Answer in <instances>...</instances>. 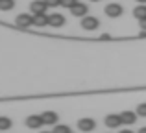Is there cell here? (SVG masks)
Listing matches in <instances>:
<instances>
[{"label": "cell", "mask_w": 146, "mask_h": 133, "mask_svg": "<svg viewBox=\"0 0 146 133\" xmlns=\"http://www.w3.org/2000/svg\"><path fill=\"white\" fill-rule=\"evenodd\" d=\"M104 13H106L107 17H111V19H117V17H120V15L124 13V7H122L120 4H117V2H111V4L106 6Z\"/></svg>", "instance_id": "1"}, {"label": "cell", "mask_w": 146, "mask_h": 133, "mask_svg": "<svg viewBox=\"0 0 146 133\" xmlns=\"http://www.w3.org/2000/svg\"><path fill=\"white\" fill-rule=\"evenodd\" d=\"M15 24H17L19 28H28V26L33 24V15H28V13L17 15V19H15Z\"/></svg>", "instance_id": "2"}, {"label": "cell", "mask_w": 146, "mask_h": 133, "mask_svg": "<svg viewBox=\"0 0 146 133\" xmlns=\"http://www.w3.org/2000/svg\"><path fill=\"white\" fill-rule=\"evenodd\" d=\"M100 26V21L96 17H93V15H87V17L82 19V28L83 30H96Z\"/></svg>", "instance_id": "3"}, {"label": "cell", "mask_w": 146, "mask_h": 133, "mask_svg": "<svg viewBox=\"0 0 146 133\" xmlns=\"http://www.w3.org/2000/svg\"><path fill=\"white\" fill-rule=\"evenodd\" d=\"M94 128H96L94 118H80V120H78V130H80V131L89 133V131H93Z\"/></svg>", "instance_id": "4"}, {"label": "cell", "mask_w": 146, "mask_h": 133, "mask_svg": "<svg viewBox=\"0 0 146 133\" xmlns=\"http://www.w3.org/2000/svg\"><path fill=\"white\" fill-rule=\"evenodd\" d=\"M87 11H89V7H87V4H82V2H76L74 6L70 7V13L74 15V17H87Z\"/></svg>", "instance_id": "5"}, {"label": "cell", "mask_w": 146, "mask_h": 133, "mask_svg": "<svg viewBox=\"0 0 146 133\" xmlns=\"http://www.w3.org/2000/svg\"><path fill=\"white\" fill-rule=\"evenodd\" d=\"M104 124H106L107 128H111V130H115V128H118L122 124V118H120V115L111 113V115H107L106 118H104Z\"/></svg>", "instance_id": "6"}, {"label": "cell", "mask_w": 146, "mask_h": 133, "mask_svg": "<svg viewBox=\"0 0 146 133\" xmlns=\"http://www.w3.org/2000/svg\"><path fill=\"white\" fill-rule=\"evenodd\" d=\"M46 2L44 0H33L30 4V9H32V15H39V13H46Z\"/></svg>", "instance_id": "7"}, {"label": "cell", "mask_w": 146, "mask_h": 133, "mask_svg": "<svg viewBox=\"0 0 146 133\" xmlns=\"http://www.w3.org/2000/svg\"><path fill=\"white\" fill-rule=\"evenodd\" d=\"M26 126H28L30 130H39V128L43 126V118H41V115H30L28 118H26Z\"/></svg>", "instance_id": "8"}, {"label": "cell", "mask_w": 146, "mask_h": 133, "mask_svg": "<svg viewBox=\"0 0 146 133\" xmlns=\"http://www.w3.org/2000/svg\"><path fill=\"white\" fill-rule=\"evenodd\" d=\"M48 24L54 26V28H61L65 24V17L61 13H50L48 15Z\"/></svg>", "instance_id": "9"}, {"label": "cell", "mask_w": 146, "mask_h": 133, "mask_svg": "<svg viewBox=\"0 0 146 133\" xmlns=\"http://www.w3.org/2000/svg\"><path fill=\"white\" fill-rule=\"evenodd\" d=\"M137 113H133V111H122L120 113V118H122V124H135V120H137Z\"/></svg>", "instance_id": "10"}, {"label": "cell", "mask_w": 146, "mask_h": 133, "mask_svg": "<svg viewBox=\"0 0 146 133\" xmlns=\"http://www.w3.org/2000/svg\"><path fill=\"white\" fill-rule=\"evenodd\" d=\"M41 118H43V124H56L57 122V113L56 111H44L41 115Z\"/></svg>", "instance_id": "11"}, {"label": "cell", "mask_w": 146, "mask_h": 133, "mask_svg": "<svg viewBox=\"0 0 146 133\" xmlns=\"http://www.w3.org/2000/svg\"><path fill=\"white\" fill-rule=\"evenodd\" d=\"M48 24V15L46 13H39V15H33V26H39V28H43V26Z\"/></svg>", "instance_id": "12"}, {"label": "cell", "mask_w": 146, "mask_h": 133, "mask_svg": "<svg viewBox=\"0 0 146 133\" xmlns=\"http://www.w3.org/2000/svg\"><path fill=\"white\" fill-rule=\"evenodd\" d=\"M133 17L139 19V21H143V19H146V4H139V6L133 9Z\"/></svg>", "instance_id": "13"}, {"label": "cell", "mask_w": 146, "mask_h": 133, "mask_svg": "<svg viewBox=\"0 0 146 133\" xmlns=\"http://www.w3.org/2000/svg\"><path fill=\"white\" fill-rule=\"evenodd\" d=\"M15 7V0H0V11H11Z\"/></svg>", "instance_id": "14"}, {"label": "cell", "mask_w": 146, "mask_h": 133, "mask_svg": "<svg viewBox=\"0 0 146 133\" xmlns=\"http://www.w3.org/2000/svg\"><path fill=\"white\" fill-rule=\"evenodd\" d=\"M11 128V118L7 116H0V131H6Z\"/></svg>", "instance_id": "15"}, {"label": "cell", "mask_w": 146, "mask_h": 133, "mask_svg": "<svg viewBox=\"0 0 146 133\" xmlns=\"http://www.w3.org/2000/svg\"><path fill=\"white\" fill-rule=\"evenodd\" d=\"M52 133H70V128L65 126V124H61V126H56V128H54Z\"/></svg>", "instance_id": "16"}, {"label": "cell", "mask_w": 146, "mask_h": 133, "mask_svg": "<svg viewBox=\"0 0 146 133\" xmlns=\"http://www.w3.org/2000/svg\"><path fill=\"white\" fill-rule=\"evenodd\" d=\"M137 115H139V116H144V118H146V104H139V107H137Z\"/></svg>", "instance_id": "17"}, {"label": "cell", "mask_w": 146, "mask_h": 133, "mask_svg": "<svg viewBox=\"0 0 146 133\" xmlns=\"http://www.w3.org/2000/svg\"><path fill=\"white\" fill-rule=\"evenodd\" d=\"M76 2H78V0H61V6H63V7H68V9H70V7L74 6Z\"/></svg>", "instance_id": "18"}, {"label": "cell", "mask_w": 146, "mask_h": 133, "mask_svg": "<svg viewBox=\"0 0 146 133\" xmlns=\"http://www.w3.org/2000/svg\"><path fill=\"white\" fill-rule=\"evenodd\" d=\"M44 2H46L48 7H57V6H61V0H44Z\"/></svg>", "instance_id": "19"}, {"label": "cell", "mask_w": 146, "mask_h": 133, "mask_svg": "<svg viewBox=\"0 0 146 133\" xmlns=\"http://www.w3.org/2000/svg\"><path fill=\"white\" fill-rule=\"evenodd\" d=\"M139 24H141V30H144V32H146V19H143V21H139Z\"/></svg>", "instance_id": "20"}, {"label": "cell", "mask_w": 146, "mask_h": 133, "mask_svg": "<svg viewBox=\"0 0 146 133\" xmlns=\"http://www.w3.org/2000/svg\"><path fill=\"white\" fill-rule=\"evenodd\" d=\"M139 133H146V126H144V128H141V130H139Z\"/></svg>", "instance_id": "21"}, {"label": "cell", "mask_w": 146, "mask_h": 133, "mask_svg": "<svg viewBox=\"0 0 146 133\" xmlns=\"http://www.w3.org/2000/svg\"><path fill=\"white\" fill-rule=\"evenodd\" d=\"M120 133H133V131H131V130H122Z\"/></svg>", "instance_id": "22"}, {"label": "cell", "mask_w": 146, "mask_h": 133, "mask_svg": "<svg viewBox=\"0 0 146 133\" xmlns=\"http://www.w3.org/2000/svg\"><path fill=\"white\" fill-rule=\"evenodd\" d=\"M139 2H141V4H146V0H139Z\"/></svg>", "instance_id": "23"}, {"label": "cell", "mask_w": 146, "mask_h": 133, "mask_svg": "<svg viewBox=\"0 0 146 133\" xmlns=\"http://www.w3.org/2000/svg\"><path fill=\"white\" fill-rule=\"evenodd\" d=\"M41 133H52V131H41Z\"/></svg>", "instance_id": "24"}, {"label": "cell", "mask_w": 146, "mask_h": 133, "mask_svg": "<svg viewBox=\"0 0 146 133\" xmlns=\"http://www.w3.org/2000/svg\"><path fill=\"white\" fill-rule=\"evenodd\" d=\"M91 2H100V0H91Z\"/></svg>", "instance_id": "25"}]
</instances>
